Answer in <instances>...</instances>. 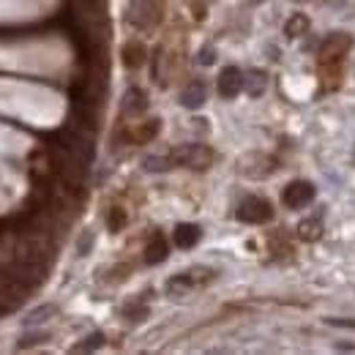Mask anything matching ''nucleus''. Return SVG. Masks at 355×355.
I'll return each instance as SVG.
<instances>
[{
    "mask_svg": "<svg viewBox=\"0 0 355 355\" xmlns=\"http://www.w3.org/2000/svg\"><path fill=\"white\" fill-rule=\"evenodd\" d=\"M353 47V38L350 33H331L320 41L317 47V63H339L342 55Z\"/></svg>",
    "mask_w": 355,
    "mask_h": 355,
    "instance_id": "obj_1",
    "label": "nucleus"
},
{
    "mask_svg": "<svg viewBox=\"0 0 355 355\" xmlns=\"http://www.w3.org/2000/svg\"><path fill=\"white\" fill-rule=\"evenodd\" d=\"M238 219L246 221V224H265V221L273 219V208L262 197H246L238 205Z\"/></svg>",
    "mask_w": 355,
    "mask_h": 355,
    "instance_id": "obj_2",
    "label": "nucleus"
},
{
    "mask_svg": "<svg viewBox=\"0 0 355 355\" xmlns=\"http://www.w3.org/2000/svg\"><path fill=\"white\" fill-rule=\"evenodd\" d=\"M315 186L309 183V180H293L287 188H284V194H282V202L287 205V208H293V210H304V208H309L312 202H315Z\"/></svg>",
    "mask_w": 355,
    "mask_h": 355,
    "instance_id": "obj_3",
    "label": "nucleus"
},
{
    "mask_svg": "<svg viewBox=\"0 0 355 355\" xmlns=\"http://www.w3.org/2000/svg\"><path fill=\"white\" fill-rule=\"evenodd\" d=\"M173 164H180V167H191V170H205L210 164V151L205 145H180L175 154L170 156Z\"/></svg>",
    "mask_w": 355,
    "mask_h": 355,
    "instance_id": "obj_4",
    "label": "nucleus"
},
{
    "mask_svg": "<svg viewBox=\"0 0 355 355\" xmlns=\"http://www.w3.org/2000/svg\"><path fill=\"white\" fill-rule=\"evenodd\" d=\"M243 82H246V77L241 74V69L227 66V69L219 74V93H221L224 99H235V96L243 90Z\"/></svg>",
    "mask_w": 355,
    "mask_h": 355,
    "instance_id": "obj_5",
    "label": "nucleus"
},
{
    "mask_svg": "<svg viewBox=\"0 0 355 355\" xmlns=\"http://www.w3.org/2000/svg\"><path fill=\"white\" fill-rule=\"evenodd\" d=\"M180 101H183V107H188V110H197V107H202V101H205V82H199V79L188 82V88L183 90Z\"/></svg>",
    "mask_w": 355,
    "mask_h": 355,
    "instance_id": "obj_6",
    "label": "nucleus"
},
{
    "mask_svg": "<svg viewBox=\"0 0 355 355\" xmlns=\"http://www.w3.org/2000/svg\"><path fill=\"white\" fill-rule=\"evenodd\" d=\"M145 107H148V96H145L143 90L132 88V90L123 96V112H126V115H140V112H145Z\"/></svg>",
    "mask_w": 355,
    "mask_h": 355,
    "instance_id": "obj_7",
    "label": "nucleus"
},
{
    "mask_svg": "<svg viewBox=\"0 0 355 355\" xmlns=\"http://www.w3.org/2000/svg\"><path fill=\"white\" fill-rule=\"evenodd\" d=\"M167 241L162 238V235H154L151 238V243L145 246V265H156V262H162L164 257H167Z\"/></svg>",
    "mask_w": 355,
    "mask_h": 355,
    "instance_id": "obj_8",
    "label": "nucleus"
},
{
    "mask_svg": "<svg viewBox=\"0 0 355 355\" xmlns=\"http://www.w3.org/2000/svg\"><path fill=\"white\" fill-rule=\"evenodd\" d=\"M199 238H202V232H199V227H197V224H178L175 243L180 246V249H191Z\"/></svg>",
    "mask_w": 355,
    "mask_h": 355,
    "instance_id": "obj_9",
    "label": "nucleus"
},
{
    "mask_svg": "<svg viewBox=\"0 0 355 355\" xmlns=\"http://www.w3.org/2000/svg\"><path fill=\"white\" fill-rule=\"evenodd\" d=\"M323 235V219L320 216H309V219H304L301 224H298V238H304V241H317Z\"/></svg>",
    "mask_w": 355,
    "mask_h": 355,
    "instance_id": "obj_10",
    "label": "nucleus"
},
{
    "mask_svg": "<svg viewBox=\"0 0 355 355\" xmlns=\"http://www.w3.org/2000/svg\"><path fill=\"white\" fill-rule=\"evenodd\" d=\"M265 85H268V79H265V71H249L246 74V82H243V88L249 90V96H262L265 93Z\"/></svg>",
    "mask_w": 355,
    "mask_h": 355,
    "instance_id": "obj_11",
    "label": "nucleus"
},
{
    "mask_svg": "<svg viewBox=\"0 0 355 355\" xmlns=\"http://www.w3.org/2000/svg\"><path fill=\"white\" fill-rule=\"evenodd\" d=\"M306 30H309V16H304V14H295V16H290V19H287V25H284V33H287L290 38L306 36Z\"/></svg>",
    "mask_w": 355,
    "mask_h": 355,
    "instance_id": "obj_12",
    "label": "nucleus"
},
{
    "mask_svg": "<svg viewBox=\"0 0 355 355\" xmlns=\"http://www.w3.org/2000/svg\"><path fill=\"white\" fill-rule=\"evenodd\" d=\"M123 60H126V66H140L143 60H145V49L137 44V41H132V44H126V49H123Z\"/></svg>",
    "mask_w": 355,
    "mask_h": 355,
    "instance_id": "obj_13",
    "label": "nucleus"
},
{
    "mask_svg": "<svg viewBox=\"0 0 355 355\" xmlns=\"http://www.w3.org/2000/svg\"><path fill=\"white\" fill-rule=\"evenodd\" d=\"M159 132V121H148V123H140V129L134 132V140L137 143H151Z\"/></svg>",
    "mask_w": 355,
    "mask_h": 355,
    "instance_id": "obj_14",
    "label": "nucleus"
},
{
    "mask_svg": "<svg viewBox=\"0 0 355 355\" xmlns=\"http://www.w3.org/2000/svg\"><path fill=\"white\" fill-rule=\"evenodd\" d=\"M170 164H173V159H170V156H148V159L143 162V167H145L148 173H159V170H170Z\"/></svg>",
    "mask_w": 355,
    "mask_h": 355,
    "instance_id": "obj_15",
    "label": "nucleus"
},
{
    "mask_svg": "<svg viewBox=\"0 0 355 355\" xmlns=\"http://www.w3.org/2000/svg\"><path fill=\"white\" fill-rule=\"evenodd\" d=\"M110 230H121L123 224H126V213L121 210V208H112V213H110Z\"/></svg>",
    "mask_w": 355,
    "mask_h": 355,
    "instance_id": "obj_16",
    "label": "nucleus"
},
{
    "mask_svg": "<svg viewBox=\"0 0 355 355\" xmlns=\"http://www.w3.org/2000/svg\"><path fill=\"white\" fill-rule=\"evenodd\" d=\"M101 342H104V336L101 334H93V336L85 339V345H77V350H93V347H101Z\"/></svg>",
    "mask_w": 355,
    "mask_h": 355,
    "instance_id": "obj_17",
    "label": "nucleus"
},
{
    "mask_svg": "<svg viewBox=\"0 0 355 355\" xmlns=\"http://www.w3.org/2000/svg\"><path fill=\"white\" fill-rule=\"evenodd\" d=\"M199 63H213V49H202L199 52Z\"/></svg>",
    "mask_w": 355,
    "mask_h": 355,
    "instance_id": "obj_18",
    "label": "nucleus"
},
{
    "mask_svg": "<svg viewBox=\"0 0 355 355\" xmlns=\"http://www.w3.org/2000/svg\"><path fill=\"white\" fill-rule=\"evenodd\" d=\"M334 326H345V328H355V323H350V320H331Z\"/></svg>",
    "mask_w": 355,
    "mask_h": 355,
    "instance_id": "obj_19",
    "label": "nucleus"
}]
</instances>
